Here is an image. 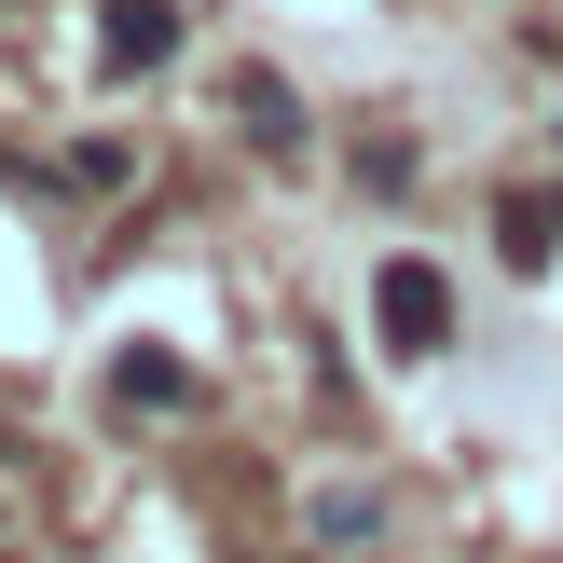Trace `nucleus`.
<instances>
[{
    "label": "nucleus",
    "instance_id": "f257e3e1",
    "mask_svg": "<svg viewBox=\"0 0 563 563\" xmlns=\"http://www.w3.org/2000/svg\"><path fill=\"white\" fill-rule=\"evenodd\" d=\"M372 344L399 357V372H440V357H454V275L440 262H372Z\"/></svg>",
    "mask_w": 563,
    "mask_h": 563
},
{
    "label": "nucleus",
    "instance_id": "f03ea898",
    "mask_svg": "<svg viewBox=\"0 0 563 563\" xmlns=\"http://www.w3.org/2000/svg\"><path fill=\"white\" fill-rule=\"evenodd\" d=\"M179 42H192V14H179V0H97V69H110V82L179 69Z\"/></svg>",
    "mask_w": 563,
    "mask_h": 563
},
{
    "label": "nucleus",
    "instance_id": "7ed1b4c3",
    "mask_svg": "<svg viewBox=\"0 0 563 563\" xmlns=\"http://www.w3.org/2000/svg\"><path fill=\"white\" fill-rule=\"evenodd\" d=\"M192 399H207V385H192L179 344H124V357H110V412H137V427H179Z\"/></svg>",
    "mask_w": 563,
    "mask_h": 563
},
{
    "label": "nucleus",
    "instance_id": "20e7f679",
    "mask_svg": "<svg viewBox=\"0 0 563 563\" xmlns=\"http://www.w3.org/2000/svg\"><path fill=\"white\" fill-rule=\"evenodd\" d=\"M220 97H234V137H247V152H262V165H289V152H302V97H289V82H275V69H234V82H220Z\"/></svg>",
    "mask_w": 563,
    "mask_h": 563
},
{
    "label": "nucleus",
    "instance_id": "39448f33",
    "mask_svg": "<svg viewBox=\"0 0 563 563\" xmlns=\"http://www.w3.org/2000/svg\"><path fill=\"white\" fill-rule=\"evenodd\" d=\"M495 262H509V275H550L563 262V192H495Z\"/></svg>",
    "mask_w": 563,
    "mask_h": 563
},
{
    "label": "nucleus",
    "instance_id": "423d86ee",
    "mask_svg": "<svg viewBox=\"0 0 563 563\" xmlns=\"http://www.w3.org/2000/svg\"><path fill=\"white\" fill-rule=\"evenodd\" d=\"M55 192H137V137H69Z\"/></svg>",
    "mask_w": 563,
    "mask_h": 563
},
{
    "label": "nucleus",
    "instance_id": "0eeeda50",
    "mask_svg": "<svg viewBox=\"0 0 563 563\" xmlns=\"http://www.w3.org/2000/svg\"><path fill=\"white\" fill-rule=\"evenodd\" d=\"M427 179V152H399V137H357V192H412Z\"/></svg>",
    "mask_w": 563,
    "mask_h": 563
},
{
    "label": "nucleus",
    "instance_id": "6e6552de",
    "mask_svg": "<svg viewBox=\"0 0 563 563\" xmlns=\"http://www.w3.org/2000/svg\"><path fill=\"white\" fill-rule=\"evenodd\" d=\"M317 537L357 550V537H385V509H372V495H317Z\"/></svg>",
    "mask_w": 563,
    "mask_h": 563
}]
</instances>
